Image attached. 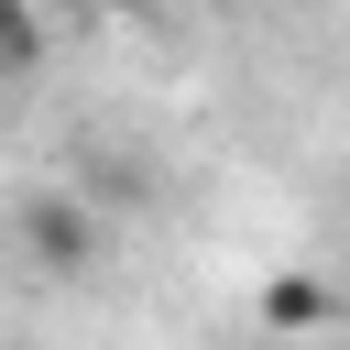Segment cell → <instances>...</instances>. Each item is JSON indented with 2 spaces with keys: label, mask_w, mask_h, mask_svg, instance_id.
<instances>
[{
  "label": "cell",
  "mask_w": 350,
  "mask_h": 350,
  "mask_svg": "<svg viewBox=\"0 0 350 350\" xmlns=\"http://www.w3.org/2000/svg\"><path fill=\"white\" fill-rule=\"evenodd\" d=\"M33 55H44V22L22 0H0V66H33Z\"/></svg>",
  "instance_id": "cell-2"
},
{
  "label": "cell",
  "mask_w": 350,
  "mask_h": 350,
  "mask_svg": "<svg viewBox=\"0 0 350 350\" xmlns=\"http://www.w3.org/2000/svg\"><path fill=\"white\" fill-rule=\"evenodd\" d=\"M22 252H33L44 273H88V262H98V219H88V197H33V208H22Z\"/></svg>",
  "instance_id": "cell-1"
}]
</instances>
